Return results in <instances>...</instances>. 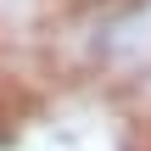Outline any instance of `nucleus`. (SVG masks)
<instances>
[{
	"mask_svg": "<svg viewBox=\"0 0 151 151\" xmlns=\"http://www.w3.org/2000/svg\"><path fill=\"white\" fill-rule=\"evenodd\" d=\"M39 56L62 78H90L151 118V0L56 6Z\"/></svg>",
	"mask_w": 151,
	"mask_h": 151,
	"instance_id": "nucleus-1",
	"label": "nucleus"
},
{
	"mask_svg": "<svg viewBox=\"0 0 151 151\" xmlns=\"http://www.w3.org/2000/svg\"><path fill=\"white\" fill-rule=\"evenodd\" d=\"M62 6H78V0H62Z\"/></svg>",
	"mask_w": 151,
	"mask_h": 151,
	"instance_id": "nucleus-2",
	"label": "nucleus"
}]
</instances>
